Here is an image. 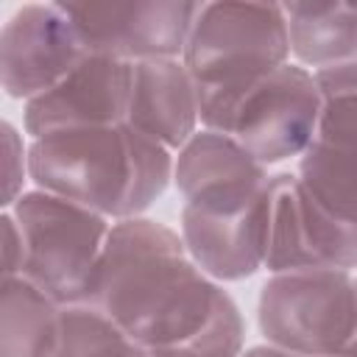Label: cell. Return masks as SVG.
I'll return each mask as SVG.
<instances>
[{"mask_svg": "<svg viewBox=\"0 0 357 357\" xmlns=\"http://www.w3.org/2000/svg\"><path fill=\"white\" fill-rule=\"evenodd\" d=\"M86 307L156 357L245 351V321L231 293L195 265L178 231L145 215L112 223Z\"/></svg>", "mask_w": 357, "mask_h": 357, "instance_id": "cell-1", "label": "cell"}, {"mask_svg": "<svg viewBox=\"0 0 357 357\" xmlns=\"http://www.w3.org/2000/svg\"><path fill=\"white\" fill-rule=\"evenodd\" d=\"M176 153L128 123L73 128L28 142L36 190L81 204L109 220L142 218L173 181Z\"/></svg>", "mask_w": 357, "mask_h": 357, "instance_id": "cell-2", "label": "cell"}, {"mask_svg": "<svg viewBox=\"0 0 357 357\" xmlns=\"http://www.w3.org/2000/svg\"><path fill=\"white\" fill-rule=\"evenodd\" d=\"M181 61L195 81L201 128L226 134L237 100L290 61L282 3H201Z\"/></svg>", "mask_w": 357, "mask_h": 357, "instance_id": "cell-3", "label": "cell"}, {"mask_svg": "<svg viewBox=\"0 0 357 357\" xmlns=\"http://www.w3.org/2000/svg\"><path fill=\"white\" fill-rule=\"evenodd\" d=\"M8 212L17 218L25 243L20 276L47 293L59 307L86 304L112 220L36 187L25 190Z\"/></svg>", "mask_w": 357, "mask_h": 357, "instance_id": "cell-4", "label": "cell"}, {"mask_svg": "<svg viewBox=\"0 0 357 357\" xmlns=\"http://www.w3.org/2000/svg\"><path fill=\"white\" fill-rule=\"evenodd\" d=\"M265 343L307 357H351L357 340V276L351 271L271 273L257 298Z\"/></svg>", "mask_w": 357, "mask_h": 357, "instance_id": "cell-5", "label": "cell"}, {"mask_svg": "<svg viewBox=\"0 0 357 357\" xmlns=\"http://www.w3.org/2000/svg\"><path fill=\"white\" fill-rule=\"evenodd\" d=\"M321 89L312 70L287 61L262 75L234 106L226 134L265 167L298 159L321 117Z\"/></svg>", "mask_w": 357, "mask_h": 357, "instance_id": "cell-6", "label": "cell"}, {"mask_svg": "<svg viewBox=\"0 0 357 357\" xmlns=\"http://www.w3.org/2000/svg\"><path fill=\"white\" fill-rule=\"evenodd\" d=\"M357 268V223L326 209L296 173H273L268 273Z\"/></svg>", "mask_w": 357, "mask_h": 357, "instance_id": "cell-7", "label": "cell"}, {"mask_svg": "<svg viewBox=\"0 0 357 357\" xmlns=\"http://www.w3.org/2000/svg\"><path fill=\"white\" fill-rule=\"evenodd\" d=\"M312 75L324 106L296 176L326 209L357 223V61Z\"/></svg>", "mask_w": 357, "mask_h": 357, "instance_id": "cell-8", "label": "cell"}, {"mask_svg": "<svg viewBox=\"0 0 357 357\" xmlns=\"http://www.w3.org/2000/svg\"><path fill=\"white\" fill-rule=\"evenodd\" d=\"M86 53L128 64L181 59L201 3L134 0V3H61Z\"/></svg>", "mask_w": 357, "mask_h": 357, "instance_id": "cell-9", "label": "cell"}, {"mask_svg": "<svg viewBox=\"0 0 357 357\" xmlns=\"http://www.w3.org/2000/svg\"><path fill=\"white\" fill-rule=\"evenodd\" d=\"M86 47L61 3H25L0 31V84L14 100H33L59 84Z\"/></svg>", "mask_w": 357, "mask_h": 357, "instance_id": "cell-10", "label": "cell"}, {"mask_svg": "<svg viewBox=\"0 0 357 357\" xmlns=\"http://www.w3.org/2000/svg\"><path fill=\"white\" fill-rule=\"evenodd\" d=\"M134 64L86 53L59 84L22 109V128L31 139L95 126L126 123Z\"/></svg>", "mask_w": 357, "mask_h": 357, "instance_id": "cell-11", "label": "cell"}, {"mask_svg": "<svg viewBox=\"0 0 357 357\" xmlns=\"http://www.w3.org/2000/svg\"><path fill=\"white\" fill-rule=\"evenodd\" d=\"M271 178L273 176L257 156L220 131L201 128L176 151L173 184L184 206L201 212H243L271 187Z\"/></svg>", "mask_w": 357, "mask_h": 357, "instance_id": "cell-12", "label": "cell"}, {"mask_svg": "<svg viewBox=\"0 0 357 357\" xmlns=\"http://www.w3.org/2000/svg\"><path fill=\"white\" fill-rule=\"evenodd\" d=\"M273 181V178H271ZM271 231V187L243 212L212 215L181 206L178 234L195 265L215 282H240L265 268Z\"/></svg>", "mask_w": 357, "mask_h": 357, "instance_id": "cell-13", "label": "cell"}, {"mask_svg": "<svg viewBox=\"0 0 357 357\" xmlns=\"http://www.w3.org/2000/svg\"><path fill=\"white\" fill-rule=\"evenodd\" d=\"M126 123L173 153L198 131V92L181 59L134 64Z\"/></svg>", "mask_w": 357, "mask_h": 357, "instance_id": "cell-14", "label": "cell"}, {"mask_svg": "<svg viewBox=\"0 0 357 357\" xmlns=\"http://www.w3.org/2000/svg\"><path fill=\"white\" fill-rule=\"evenodd\" d=\"M290 56L307 70L357 61V3H282Z\"/></svg>", "mask_w": 357, "mask_h": 357, "instance_id": "cell-15", "label": "cell"}, {"mask_svg": "<svg viewBox=\"0 0 357 357\" xmlns=\"http://www.w3.org/2000/svg\"><path fill=\"white\" fill-rule=\"evenodd\" d=\"M61 310L64 307H59L28 279H3L0 357H47L59 337Z\"/></svg>", "mask_w": 357, "mask_h": 357, "instance_id": "cell-16", "label": "cell"}, {"mask_svg": "<svg viewBox=\"0 0 357 357\" xmlns=\"http://www.w3.org/2000/svg\"><path fill=\"white\" fill-rule=\"evenodd\" d=\"M47 357H156L86 304L64 307L59 337Z\"/></svg>", "mask_w": 357, "mask_h": 357, "instance_id": "cell-17", "label": "cell"}, {"mask_svg": "<svg viewBox=\"0 0 357 357\" xmlns=\"http://www.w3.org/2000/svg\"><path fill=\"white\" fill-rule=\"evenodd\" d=\"M0 148H3V209H8L25 192V181H31L28 145L8 120H3L0 126Z\"/></svg>", "mask_w": 357, "mask_h": 357, "instance_id": "cell-18", "label": "cell"}, {"mask_svg": "<svg viewBox=\"0 0 357 357\" xmlns=\"http://www.w3.org/2000/svg\"><path fill=\"white\" fill-rule=\"evenodd\" d=\"M3 279L8 276H20L22 273V262H25V243H22V231L17 226V218L3 209Z\"/></svg>", "mask_w": 357, "mask_h": 357, "instance_id": "cell-19", "label": "cell"}, {"mask_svg": "<svg viewBox=\"0 0 357 357\" xmlns=\"http://www.w3.org/2000/svg\"><path fill=\"white\" fill-rule=\"evenodd\" d=\"M240 357H307V354H293V351L276 349V346H271V343H259V346L245 349Z\"/></svg>", "mask_w": 357, "mask_h": 357, "instance_id": "cell-20", "label": "cell"}, {"mask_svg": "<svg viewBox=\"0 0 357 357\" xmlns=\"http://www.w3.org/2000/svg\"><path fill=\"white\" fill-rule=\"evenodd\" d=\"M351 357H357V340H354V351H351Z\"/></svg>", "mask_w": 357, "mask_h": 357, "instance_id": "cell-21", "label": "cell"}]
</instances>
